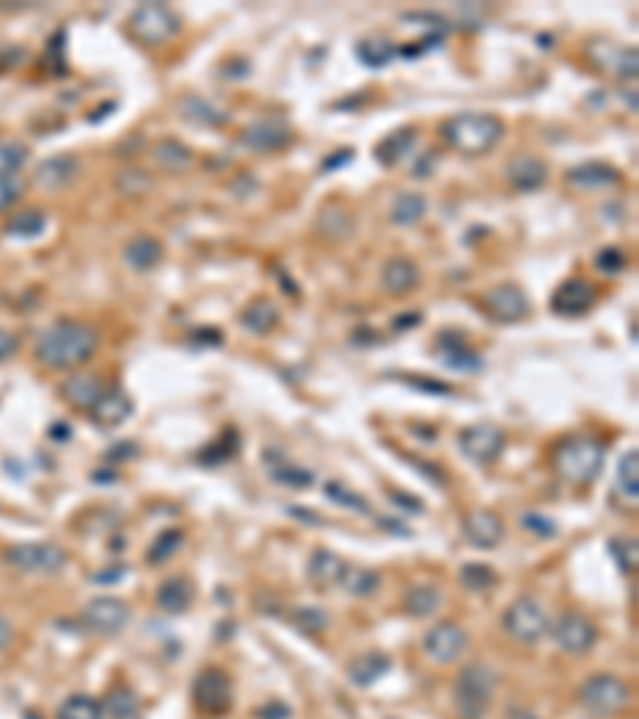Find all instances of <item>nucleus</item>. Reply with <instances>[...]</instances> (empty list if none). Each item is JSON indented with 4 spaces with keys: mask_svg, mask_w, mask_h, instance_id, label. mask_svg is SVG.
Masks as SVG:
<instances>
[{
    "mask_svg": "<svg viewBox=\"0 0 639 719\" xmlns=\"http://www.w3.org/2000/svg\"><path fill=\"white\" fill-rule=\"evenodd\" d=\"M100 349V333L90 323L80 320H58L48 330H42L36 342V358L52 371L80 368Z\"/></svg>",
    "mask_w": 639,
    "mask_h": 719,
    "instance_id": "nucleus-1",
    "label": "nucleus"
},
{
    "mask_svg": "<svg viewBox=\"0 0 639 719\" xmlns=\"http://www.w3.org/2000/svg\"><path fill=\"white\" fill-rule=\"evenodd\" d=\"M441 138L457 154L480 157L486 151H493L502 138V122L489 112H461V116L448 119L441 125Z\"/></svg>",
    "mask_w": 639,
    "mask_h": 719,
    "instance_id": "nucleus-2",
    "label": "nucleus"
},
{
    "mask_svg": "<svg viewBox=\"0 0 639 719\" xmlns=\"http://www.w3.org/2000/svg\"><path fill=\"white\" fill-rule=\"evenodd\" d=\"M496 672L486 662H470L454 681V707L461 719H486L496 694Z\"/></svg>",
    "mask_w": 639,
    "mask_h": 719,
    "instance_id": "nucleus-3",
    "label": "nucleus"
},
{
    "mask_svg": "<svg viewBox=\"0 0 639 719\" xmlns=\"http://www.w3.org/2000/svg\"><path fill=\"white\" fill-rule=\"evenodd\" d=\"M553 467L572 486L592 483L604 467V445L595 438H566L553 451Z\"/></svg>",
    "mask_w": 639,
    "mask_h": 719,
    "instance_id": "nucleus-4",
    "label": "nucleus"
},
{
    "mask_svg": "<svg viewBox=\"0 0 639 719\" xmlns=\"http://www.w3.org/2000/svg\"><path fill=\"white\" fill-rule=\"evenodd\" d=\"M128 29L141 45L154 48V45L173 42L179 36V29H183V20H179V13L167 4H141L131 10Z\"/></svg>",
    "mask_w": 639,
    "mask_h": 719,
    "instance_id": "nucleus-5",
    "label": "nucleus"
},
{
    "mask_svg": "<svg viewBox=\"0 0 639 719\" xmlns=\"http://www.w3.org/2000/svg\"><path fill=\"white\" fill-rule=\"evenodd\" d=\"M4 560L16 569V573H26V576H58V573H64V566L71 563L68 550L52 541L7 547Z\"/></svg>",
    "mask_w": 639,
    "mask_h": 719,
    "instance_id": "nucleus-6",
    "label": "nucleus"
},
{
    "mask_svg": "<svg viewBox=\"0 0 639 719\" xmlns=\"http://www.w3.org/2000/svg\"><path fill=\"white\" fill-rule=\"evenodd\" d=\"M502 630L509 633L515 643L534 646L550 633V614L537 598H515L502 614Z\"/></svg>",
    "mask_w": 639,
    "mask_h": 719,
    "instance_id": "nucleus-7",
    "label": "nucleus"
},
{
    "mask_svg": "<svg viewBox=\"0 0 639 719\" xmlns=\"http://www.w3.org/2000/svg\"><path fill=\"white\" fill-rule=\"evenodd\" d=\"M633 700V688L617 675H592L579 688V704L595 716H614L627 710Z\"/></svg>",
    "mask_w": 639,
    "mask_h": 719,
    "instance_id": "nucleus-8",
    "label": "nucleus"
},
{
    "mask_svg": "<svg viewBox=\"0 0 639 719\" xmlns=\"http://www.w3.org/2000/svg\"><path fill=\"white\" fill-rule=\"evenodd\" d=\"M192 700L205 716H224L234 707V684L221 668H202L192 681Z\"/></svg>",
    "mask_w": 639,
    "mask_h": 719,
    "instance_id": "nucleus-9",
    "label": "nucleus"
},
{
    "mask_svg": "<svg viewBox=\"0 0 639 719\" xmlns=\"http://www.w3.org/2000/svg\"><path fill=\"white\" fill-rule=\"evenodd\" d=\"M467 646H470V633L461 624H454V620H441V624H435L422 636V652L435 665H454L467 652Z\"/></svg>",
    "mask_w": 639,
    "mask_h": 719,
    "instance_id": "nucleus-10",
    "label": "nucleus"
},
{
    "mask_svg": "<svg viewBox=\"0 0 639 719\" xmlns=\"http://www.w3.org/2000/svg\"><path fill=\"white\" fill-rule=\"evenodd\" d=\"M553 643L560 646V652H566V656H585V652L595 649L598 630L592 620L582 614H563L553 624Z\"/></svg>",
    "mask_w": 639,
    "mask_h": 719,
    "instance_id": "nucleus-11",
    "label": "nucleus"
},
{
    "mask_svg": "<svg viewBox=\"0 0 639 719\" xmlns=\"http://www.w3.org/2000/svg\"><path fill=\"white\" fill-rule=\"evenodd\" d=\"M131 620V608L122 601V598H112V595H100L93 598L87 608H84V624L93 630V633H103V636H116L128 627Z\"/></svg>",
    "mask_w": 639,
    "mask_h": 719,
    "instance_id": "nucleus-12",
    "label": "nucleus"
},
{
    "mask_svg": "<svg viewBox=\"0 0 639 719\" xmlns=\"http://www.w3.org/2000/svg\"><path fill=\"white\" fill-rule=\"evenodd\" d=\"M483 310L499 323H518V320L528 317L531 301L518 285L505 282V285H496V288H489L483 294Z\"/></svg>",
    "mask_w": 639,
    "mask_h": 719,
    "instance_id": "nucleus-13",
    "label": "nucleus"
},
{
    "mask_svg": "<svg viewBox=\"0 0 639 719\" xmlns=\"http://www.w3.org/2000/svg\"><path fill=\"white\" fill-rule=\"evenodd\" d=\"M457 441H461L464 457H470L473 464H493L505 448V435L496 426H489V422L464 429Z\"/></svg>",
    "mask_w": 639,
    "mask_h": 719,
    "instance_id": "nucleus-14",
    "label": "nucleus"
},
{
    "mask_svg": "<svg viewBox=\"0 0 639 719\" xmlns=\"http://www.w3.org/2000/svg\"><path fill=\"white\" fill-rule=\"evenodd\" d=\"M435 358L451 371H464V374L483 371V355L473 352L467 346V339L457 333H441L435 339Z\"/></svg>",
    "mask_w": 639,
    "mask_h": 719,
    "instance_id": "nucleus-15",
    "label": "nucleus"
},
{
    "mask_svg": "<svg viewBox=\"0 0 639 719\" xmlns=\"http://www.w3.org/2000/svg\"><path fill=\"white\" fill-rule=\"evenodd\" d=\"M592 304H595V288L585 279H566L563 285H556L553 298H550L553 314H560V317H582L592 310Z\"/></svg>",
    "mask_w": 639,
    "mask_h": 719,
    "instance_id": "nucleus-16",
    "label": "nucleus"
},
{
    "mask_svg": "<svg viewBox=\"0 0 639 719\" xmlns=\"http://www.w3.org/2000/svg\"><path fill=\"white\" fill-rule=\"evenodd\" d=\"M464 537L467 544L480 547V550H496L505 537V525L496 512L489 509H473L467 518H464Z\"/></svg>",
    "mask_w": 639,
    "mask_h": 719,
    "instance_id": "nucleus-17",
    "label": "nucleus"
},
{
    "mask_svg": "<svg viewBox=\"0 0 639 719\" xmlns=\"http://www.w3.org/2000/svg\"><path fill=\"white\" fill-rule=\"evenodd\" d=\"M80 173V160L74 154H52V157H45L36 173H32V179H36V186L45 189V192H58L64 186H71L74 179Z\"/></svg>",
    "mask_w": 639,
    "mask_h": 719,
    "instance_id": "nucleus-18",
    "label": "nucleus"
},
{
    "mask_svg": "<svg viewBox=\"0 0 639 719\" xmlns=\"http://www.w3.org/2000/svg\"><path fill=\"white\" fill-rule=\"evenodd\" d=\"M294 138L291 132V125L282 122V119H262V122H253L247 132H243V144L253 147V151H262V154H269V151H282V147H288Z\"/></svg>",
    "mask_w": 639,
    "mask_h": 719,
    "instance_id": "nucleus-19",
    "label": "nucleus"
},
{
    "mask_svg": "<svg viewBox=\"0 0 639 719\" xmlns=\"http://www.w3.org/2000/svg\"><path fill=\"white\" fill-rule=\"evenodd\" d=\"M64 400H68L74 410H84V413H93V406L103 400L106 387H103V378L100 374H90V371H77L71 374L68 381L61 387Z\"/></svg>",
    "mask_w": 639,
    "mask_h": 719,
    "instance_id": "nucleus-20",
    "label": "nucleus"
},
{
    "mask_svg": "<svg viewBox=\"0 0 639 719\" xmlns=\"http://www.w3.org/2000/svg\"><path fill=\"white\" fill-rule=\"evenodd\" d=\"M505 179H509L512 189L518 192H537L547 183V163L534 154H518L509 160V167H505Z\"/></svg>",
    "mask_w": 639,
    "mask_h": 719,
    "instance_id": "nucleus-21",
    "label": "nucleus"
},
{
    "mask_svg": "<svg viewBox=\"0 0 639 719\" xmlns=\"http://www.w3.org/2000/svg\"><path fill=\"white\" fill-rule=\"evenodd\" d=\"M381 288L387 294H393V298H403V294L409 291H416L419 288V269L413 259H387L384 269H381Z\"/></svg>",
    "mask_w": 639,
    "mask_h": 719,
    "instance_id": "nucleus-22",
    "label": "nucleus"
},
{
    "mask_svg": "<svg viewBox=\"0 0 639 719\" xmlns=\"http://www.w3.org/2000/svg\"><path fill=\"white\" fill-rule=\"evenodd\" d=\"M122 259L135 269V272H151L163 263V243L151 234H138L125 243Z\"/></svg>",
    "mask_w": 639,
    "mask_h": 719,
    "instance_id": "nucleus-23",
    "label": "nucleus"
},
{
    "mask_svg": "<svg viewBox=\"0 0 639 719\" xmlns=\"http://www.w3.org/2000/svg\"><path fill=\"white\" fill-rule=\"evenodd\" d=\"M572 189L582 192H595V189H611L620 183V170H614L611 163H582V167L566 173Z\"/></svg>",
    "mask_w": 639,
    "mask_h": 719,
    "instance_id": "nucleus-24",
    "label": "nucleus"
},
{
    "mask_svg": "<svg viewBox=\"0 0 639 719\" xmlns=\"http://www.w3.org/2000/svg\"><path fill=\"white\" fill-rule=\"evenodd\" d=\"M346 560L336 557L333 550H314L307 563V579L317 588H336L342 582V573H346Z\"/></svg>",
    "mask_w": 639,
    "mask_h": 719,
    "instance_id": "nucleus-25",
    "label": "nucleus"
},
{
    "mask_svg": "<svg viewBox=\"0 0 639 719\" xmlns=\"http://www.w3.org/2000/svg\"><path fill=\"white\" fill-rule=\"evenodd\" d=\"M131 410H135V406H131V397L125 390H106L103 400L93 406V419H96V426L116 429L131 416Z\"/></svg>",
    "mask_w": 639,
    "mask_h": 719,
    "instance_id": "nucleus-26",
    "label": "nucleus"
},
{
    "mask_svg": "<svg viewBox=\"0 0 639 719\" xmlns=\"http://www.w3.org/2000/svg\"><path fill=\"white\" fill-rule=\"evenodd\" d=\"M151 157L160 170H167V173H186L192 163H195V154L189 151V147L183 141H176V138H163L151 147Z\"/></svg>",
    "mask_w": 639,
    "mask_h": 719,
    "instance_id": "nucleus-27",
    "label": "nucleus"
},
{
    "mask_svg": "<svg viewBox=\"0 0 639 719\" xmlns=\"http://www.w3.org/2000/svg\"><path fill=\"white\" fill-rule=\"evenodd\" d=\"M390 656L384 652H365V656H358L349 662V678L358 684V688H371V684H378L387 672H390Z\"/></svg>",
    "mask_w": 639,
    "mask_h": 719,
    "instance_id": "nucleus-28",
    "label": "nucleus"
},
{
    "mask_svg": "<svg viewBox=\"0 0 639 719\" xmlns=\"http://www.w3.org/2000/svg\"><path fill=\"white\" fill-rule=\"evenodd\" d=\"M192 604V582L186 576H173L157 588V608L163 614H183Z\"/></svg>",
    "mask_w": 639,
    "mask_h": 719,
    "instance_id": "nucleus-29",
    "label": "nucleus"
},
{
    "mask_svg": "<svg viewBox=\"0 0 639 719\" xmlns=\"http://www.w3.org/2000/svg\"><path fill=\"white\" fill-rule=\"evenodd\" d=\"M278 320H282V314H278V307L269 301V298H256L247 310L240 314V326L243 330H250L253 336H266L272 333Z\"/></svg>",
    "mask_w": 639,
    "mask_h": 719,
    "instance_id": "nucleus-30",
    "label": "nucleus"
},
{
    "mask_svg": "<svg viewBox=\"0 0 639 719\" xmlns=\"http://www.w3.org/2000/svg\"><path fill=\"white\" fill-rule=\"evenodd\" d=\"M103 719H141V704L131 688L116 684L103 700Z\"/></svg>",
    "mask_w": 639,
    "mask_h": 719,
    "instance_id": "nucleus-31",
    "label": "nucleus"
},
{
    "mask_svg": "<svg viewBox=\"0 0 639 719\" xmlns=\"http://www.w3.org/2000/svg\"><path fill=\"white\" fill-rule=\"evenodd\" d=\"M339 588H346V592L355 598H371V595H378V588H381V573L378 569H365V566H346Z\"/></svg>",
    "mask_w": 639,
    "mask_h": 719,
    "instance_id": "nucleus-32",
    "label": "nucleus"
},
{
    "mask_svg": "<svg viewBox=\"0 0 639 719\" xmlns=\"http://www.w3.org/2000/svg\"><path fill=\"white\" fill-rule=\"evenodd\" d=\"M413 144H416L413 128H400V132H390L378 147H374V157H378L384 167H393V163H400L409 151H413Z\"/></svg>",
    "mask_w": 639,
    "mask_h": 719,
    "instance_id": "nucleus-33",
    "label": "nucleus"
},
{
    "mask_svg": "<svg viewBox=\"0 0 639 719\" xmlns=\"http://www.w3.org/2000/svg\"><path fill=\"white\" fill-rule=\"evenodd\" d=\"M425 211H429V202H425V195L419 192H400L397 199L390 205V221L400 224V227H409L425 218Z\"/></svg>",
    "mask_w": 639,
    "mask_h": 719,
    "instance_id": "nucleus-34",
    "label": "nucleus"
},
{
    "mask_svg": "<svg viewBox=\"0 0 639 719\" xmlns=\"http://www.w3.org/2000/svg\"><path fill=\"white\" fill-rule=\"evenodd\" d=\"M48 227V215L42 208H26V211H16V215L7 221V237H16V240H32L45 234Z\"/></svg>",
    "mask_w": 639,
    "mask_h": 719,
    "instance_id": "nucleus-35",
    "label": "nucleus"
},
{
    "mask_svg": "<svg viewBox=\"0 0 639 719\" xmlns=\"http://www.w3.org/2000/svg\"><path fill=\"white\" fill-rule=\"evenodd\" d=\"M441 608V592L435 585H413L403 598V611L409 617H432Z\"/></svg>",
    "mask_w": 639,
    "mask_h": 719,
    "instance_id": "nucleus-36",
    "label": "nucleus"
},
{
    "mask_svg": "<svg viewBox=\"0 0 639 719\" xmlns=\"http://www.w3.org/2000/svg\"><path fill=\"white\" fill-rule=\"evenodd\" d=\"M179 112H183V119L199 122V125H224L227 119H231L224 109L211 106L208 100H202V96H186V100L179 103Z\"/></svg>",
    "mask_w": 639,
    "mask_h": 719,
    "instance_id": "nucleus-37",
    "label": "nucleus"
},
{
    "mask_svg": "<svg viewBox=\"0 0 639 719\" xmlns=\"http://www.w3.org/2000/svg\"><path fill=\"white\" fill-rule=\"evenodd\" d=\"M397 58V45L390 39H381V36H371L365 42H358V61L365 64V68H384Z\"/></svg>",
    "mask_w": 639,
    "mask_h": 719,
    "instance_id": "nucleus-38",
    "label": "nucleus"
},
{
    "mask_svg": "<svg viewBox=\"0 0 639 719\" xmlns=\"http://www.w3.org/2000/svg\"><path fill=\"white\" fill-rule=\"evenodd\" d=\"M617 486H620V493L630 499V505H636V499H639V451L636 448H630L624 457H620Z\"/></svg>",
    "mask_w": 639,
    "mask_h": 719,
    "instance_id": "nucleus-39",
    "label": "nucleus"
},
{
    "mask_svg": "<svg viewBox=\"0 0 639 719\" xmlns=\"http://www.w3.org/2000/svg\"><path fill=\"white\" fill-rule=\"evenodd\" d=\"M58 719H103V704L90 694H74L58 707Z\"/></svg>",
    "mask_w": 639,
    "mask_h": 719,
    "instance_id": "nucleus-40",
    "label": "nucleus"
},
{
    "mask_svg": "<svg viewBox=\"0 0 639 719\" xmlns=\"http://www.w3.org/2000/svg\"><path fill=\"white\" fill-rule=\"evenodd\" d=\"M461 585L467 588V592H489V588L496 585L493 566H486V563H464V566H461Z\"/></svg>",
    "mask_w": 639,
    "mask_h": 719,
    "instance_id": "nucleus-41",
    "label": "nucleus"
},
{
    "mask_svg": "<svg viewBox=\"0 0 639 719\" xmlns=\"http://www.w3.org/2000/svg\"><path fill=\"white\" fill-rule=\"evenodd\" d=\"M183 531L179 528H173V531H163V534H157V541L151 544V550H147V563L151 566H160V563H167L173 553L183 547Z\"/></svg>",
    "mask_w": 639,
    "mask_h": 719,
    "instance_id": "nucleus-42",
    "label": "nucleus"
},
{
    "mask_svg": "<svg viewBox=\"0 0 639 719\" xmlns=\"http://www.w3.org/2000/svg\"><path fill=\"white\" fill-rule=\"evenodd\" d=\"M29 160V147L20 141H0V176H16Z\"/></svg>",
    "mask_w": 639,
    "mask_h": 719,
    "instance_id": "nucleus-43",
    "label": "nucleus"
},
{
    "mask_svg": "<svg viewBox=\"0 0 639 719\" xmlns=\"http://www.w3.org/2000/svg\"><path fill=\"white\" fill-rule=\"evenodd\" d=\"M323 493H326V499H330V502L342 505V509H349V512H362V515L371 512L368 499H365V496H358V493H352V489H349V486H342V483H326V486H323Z\"/></svg>",
    "mask_w": 639,
    "mask_h": 719,
    "instance_id": "nucleus-44",
    "label": "nucleus"
},
{
    "mask_svg": "<svg viewBox=\"0 0 639 719\" xmlns=\"http://www.w3.org/2000/svg\"><path fill=\"white\" fill-rule=\"evenodd\" d=\"M272 480L275 483H282V486H291V489H307L310 483H314V473L298 467V464H272Z\"/></svg>",
    "mask_w": 639,
    "mask_h": 719,
    "instance_id": "nucleus-45",
    "label": "nucleus"
},
{
    "mask_svg": "<svg viewBox=\"0 0 639 719\" xmlns=\"http://www.w3.org/2000/svg\"><path fill=\"white\" fill-rule=\"evenodd\" d=\"M611 553H614V560L620 566V573H627L633 576L636 573V566H639V547L633 537H614L611 541Z\"/></svg>",
    "mask_w": 639,
    "mask_h": 719,
    "instance_id": "nucleus-46",
    "label": "nucleus"
},
{
    "mask_svg": "<svg viewBox=\"0 0 639 719\" xmlns=\"http://www.w3.org/2000/svg\"><path fill=\"white\" fill-rule=\"evenodd\" d=\"M291 624L298 627L301 633H307V636H317V633L326 630L330 620H326V614L320 608H294L291 611Z\"/></svg>",
    "mask_w": 639,
    "mask_h": 719,
    "instance_id": "nucleus-47",
    "label": "nucleus"
},
{
    "mask_svg": "<svg viewBox=\"0 0 639 719\" xmlns=\"http://www.w3.org/2000/svg\"><path fill=\"white\" fill-rule=\"evenodd\" d=\"M320 231L330 237H349L352 234V218L342 208H326L320 215Z\"/></svg>",
    "mask_w": 639,
    "mask_h": 719,
    "instance_id": "nucleus-48",
    "label": "nucleus"
},
{
    "mask_svg": "<svg viewBox=\"0 0 639 719\" xmlns=\"http://www.w3.org/2000/svg\"><path fill=\"white\" fill-rule=\"evenodd\" d=\"M393 381L400 384H409L413 390H422V394H435V397H451V387L441 384V381H432V378H419V374H390Z\"/></svg>",
    "mask_w": 639,
    "mask_h": 719,
    "instance_id": "nucleus-49",
    "label": "nucleus"
},
{
    "mask_svg": "<svg viewBox=\"0 0 639 719\" xmlns=\"http://www.w3.org/2000/svg\"><path fill=\"white\" fill-rule=\"evenodd\" d=\"M23 192H26V183L20 176H0V215L20 202Z\"/></svg>",
    "mask_w": 639,
    "mask_h": 719,
    "instance_id": "nucleus-50",
    "label": "nucleus"
},
{
    "mask_svg": "<svg viewBox=\"0 0 639 719\" xmlns=\"http://www.w3.org/2000/svg\"><path fill=\"white\" fill-rule=\"evenodd\" d=\"M116 189L125 192V195H144V192H151V176L141 173V170H125L116 179Z\"/></svg>",
    "mask_w": 639,
    "mask_h": 719,
    "instance_id": "nucleus-51",
    "label": "nucleus"
},
{
    "mask_svg": "<svg viewBox=\"0 0 639 719\" xmlns=\"http://www.w3.org/2000/svg\"><path fill=\"white\" fill-rule=\"evenodd\" d=\"M595 266H598L604 275H617V272L627 269V253L617 250V247H608V250H601V253L595 256Z\"/></svg>",
    "mask_w": 639,
    "mask_h": 719,
    "instance_id": "nucleus-52",
    "label": "nucleus"
},
{
    "mask_svg": "<svg viewBox=\"0 0 639 719\" xmlns=\"http://www.w3.org/2000/svg\"><path fill=\"white\" fill-rule=\"evenodd\" d=\"M256 716H259V719H291V707H288V704H278V700H272V704H269V707H262Z\"/></svg>",
    "mask_w": 639,
    "mask_h": 719,
    "instance_id": "nucleus-53",
    "label": "nucleus"
},
{
    "mask_svg": "<svg viewBox=\"0 0 639 719\" xmlns=\"http://www.w3.org/2000/svg\"><path fill=\"white\" fill-rule=\"evenodd\" d=\"M521 525H524V528H531V531H540V534H553V531H556V528H553V521H544V518L534 515V512H531V515H524V518H521Z\"/></svg>",
    "mask_w": 639,
    "mask_h": 719,
    "instance_id": "nucleus-54",
    "label": "nucleus"
},
{
    "mask_svg": "<svg viewBox=\"0 0 639 719\" xmlns=\"http://www.w3.org/2000/svg\"><path fill=\"white\" fill-rule=\"evenodd\" d=\"M13 636H16V630H13V624L10 620L0 614V656H4V652L13 646Z\"/></svg>",
    "mask_w": 639,
    "mask_h": 719,
    "instance_id": "nucleus-55",
    "label": "nucleus"
},
{
    "mask_svg": "<svg viewBox=\"0 0 639 719\" xmlns=\"http://www.w3.org/2000/svg\"><path fill=\"white\" fill-rule=\"evenodd\" d=\"M16 346H20V342H16V336H13L10 330H0V362H7V358L16 352Z\"/></svg>",
    "mask_w": 639,
    "mask_h": 719,
    "instance_id": "nucleus-56",
    "label": "nucleus"
},
{
    "mask_svg": "<svg viewBox=\"0 0 639 719\" xmlns=\"http://www.w3.org/2000/svg\"><path fill=\"white\" fill-rule=\"evenodd\" d=\"M192 342H205V346H221L224 333H221V330H195V333H192Z\"/></svg>",
    "mask_w": 639,
    "mask_h": 719,
    "instance_id": "nucleus-57",
    "label": "nucleus"
},
{
    "mask_svg": "<svg viewBox=\"0 0 639 719\" xmlns=\"http://www.w3.org/2000/svg\"><path fill=\"white\" fill-rule=\"evenodd\" d=\"M390 502H393V505H400V509H406V512H413V515L425 512V509H422V502L409 499V496H400V493H390Z\"/></svg>",
    "mask_w": 639,
    "mask_h": 719,
    "instance_id": "nucleus-58",
    "label": "nucleus"
},
{
    "mask_svg": "<svg viewBox=\"0 0 639 719\" xmlns=\"http://www.w3.org/2000/svg\"><path fill=\"white\" fill-rule=\"evenodd\" d=\"M352 154H355L352 147H346V151H336V154H333V160H326V163H323V173H330V170L342 167V163H349V160H352Z\"/></svg>",
    "mask_w": 639,
    "mask_h": 719,
    "instance_id": "nucleus-59",
    "label": "nucleus"
},
{
    "mask_svg": "<svg viewBox=\"0 0 639 719\" xmlns=\"http://www.w3.org/2000/svg\"><path fill=\"white\" fill-rule=\"evenodd\" d=\"M122 576H125V569L119 566V569H112V573H96L93 579H96V582H119Z\"/></svg>",
    "mask_w": 639,
    "mask_h": 719,
    "instance_id": "nucleus-60",
    "label": "nucleus"
},
{
    "mask_svg": "<svg viewBox=\"0 0 639 719\" xmlns=\"http://www.w3.org/2000/svg\"><path fill=\"white\" fill-rule=\"evenodd\" d=\"M419 320H422V314H409V317H400L393 326H397V330H403V326H413V323H419Z\"/></svg>",
    "mask_w": 639,
    "mask_h": 719,
    "instance_id": "nucleus-61",
    "label": "nucleus"
},
{
    "mask_svg": "<svg viewBox=\"0 0 639 719\" xmlns=\"http://www.w3.org/2000/svg\"><path fill=\"white\" fill-rule=\"evenodd\" d=\"M509 719H537V716H534L531 710H512Z\"/></svg>",
    "mask_w": 639,
    "mask_h": 719,
    "instance_id": "nucleus-62",
    "label": "nucleus"
}]
</instances>
